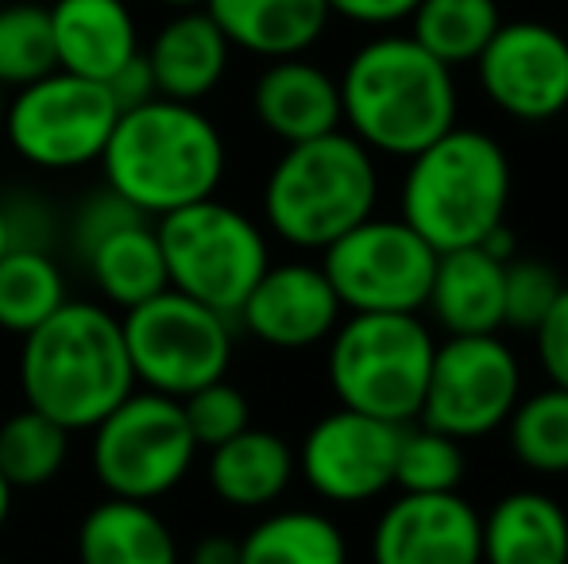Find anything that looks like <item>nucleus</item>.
<instances>
[{
    "instance_id": "obj_45",
    "label": "nucleus",
    "mask_w": 568,
    "mask_h": 564,
    "mask_svg": "<svg viewBox=\"0 0 568 564\" xmlns=\"http://www.w3.org/2000/svg\"><path fill=\"white\" fill-rule=\"evenodd\" d=\"M4 101H8V90L0 85V129H4Z\"/></svg>"
},
{
    "instance_id": "obj_43",
    "label": "nucleus",
    "mask_w": 568,
    "mask_h": 564,
    "mask_svg": "<svg viewBox=\"0 0 568 564\" xmlns=\"http://www.w3.org/2000/svg\"><path fill=\"white\" fill-rule=\"evenodd\" d=\"M151 4L166 8V12H182V8H205V0H151Z\"/></svg>"
},
{
    "instance_id": "obj_39",
    "label": "nucleus",
    "mask_w": 568,
    "mask_h": 564,
    "mask_svg": "<svg viewBox=\"0 0 568 564\" xmlns=\"http://www.w3.org/2000/svg\"><path fill=\"white\" fill-rule=\"evenodd\" d=\"M105 85H109V93H113L120 113H124V109L143 105V101H151V98H159L155 78H151V66H148V59H143V51L135 54L128 66H120Z\"/></svg>"
},
{
    "instance_id": "obj_42",
    "label": "nucleus",
    "mask_w": 568,
    "mask_h": 564,
    "mask_svg": "<svg viewBox=\"0 0 568 564\" xmlns=\"http://www.w3.org/2000/svg\"><path fill=\"white\" fill-rule=\"evenodd\" d=\"M12 483L4 480V475H0V530L8 526V519H12Z\"/></svg>"
},
{
    "instance_id": "obj_32",
    "label": "nucleus",
    "mask_w": 568,
    "mask_h": 564,
    "mask_svg": "<svg viewBox=\"0 0 568 564\" xmlns=\"http://www.w3.org/2000/svg\"><path fill=\"white\" fill-rule=\"evenodd\" d=\"M468 457L464 441L442 433L434 425H403L395 452V488L410 495H442V491H460Z\"/></svg>"
},
{
    "instance_id": "obj_27",
    "label": "nucleus",
    "mask_w": 568,
    "mask_h": 564,
    "mask_svg": "<svg viewBox=\"0 0 568 564\" xmlns=\"http://www.w3.org/2000/svg\"><path fill=\"white\" fill-rule=\"evenodd\" d=\"M70 298L67 271L47 248H8L0 256V332L28 337Z\"/></svg>"
},
{
    "instance_id": "obj_28",
    "label": "nucleus",
    "mask_w": 568,
    "mask_h": 564,
    "mask_svg": "<svg viewBox=\"0 0 568 564\" xmlns=\"http://www.w3.org/2000/svg\"><path fill=\"white\" fill-rule=\"evenodd\" d=\"M410 35L449 70L471 66L499 31V0H418L410 12Z\"/></svg>"
},
{
    "instance_id": "obj_6",
    "label": "nucleus",
    "mask_w": 568,
    "mask_h": 564,
    "mask_svg": "<svg viewBox=\"0 0 568 564\" xmlns=\"http://www.w3.org/2000/svg\"><path fill=\"white\" fill-rule=\"evenodd\" d=\"M325 345V379L344 410L390 425L418 422L437 348L422 314H348Z\"/></svg>"
},
{
    "instance_id": "obj_26",
    "label": "nucleus",
    "mask_w": 568,
    "mask_h": 564,
    "mask_svg": "<svg viewBox=\"0 0 568 564\" xmlns=\"http://www.w3.org/2000/svg\"><path fill=\"white\" fill-rule=\"evenodd\" d=\"M240 564H348L344 530L322 511H271L240 537Z\"/></svg>"
},
{
    "instance_id": "obj_46",
    "label": "nucleus",
    "mask_w": 568,
    "mask_h": 564,
    "mask_svg": "<svg viewBox=\"0 0 568 564\" xmlns=\"http://www.w3.org/2000/svg\"><path fill=\"white\" fill-rule=\"evenodd\" d=\"M36 4H54V0H36Z\"/></svg>"
},
{
    "instance_id": "obj_48",
    "label": "nucleus",
    "mask_w": 568,
    "mask_h": 564,
    "mask_svg": "<svg viewBox=\"0 0 568 564\" xmlns=\"http://www.w3.org/2000/svg\"><path fill=\"white\" fill-rule=\"evenodd\" d=\"M0 564H4V561H0Z\"/></svg>"
},
{
    "instance_id": "obj_9",
    "label": "nucleus",
    "mask_w": 568,
    "mask_h": 564,
    "mask_svg": "<svg viewBox=\"0 0 568 564\" xmlns=\"http://www.w3.org/2000/svg\"><path fill=\"white\" fill-rule=\"evenodd\" d=\"M197 441L179 399L135 387L90 429L93 480L105 495L159 503L186 483L197 464Z\"/></svg>"
},
{
    "instance_id": "obj_13",
    "label": "nucleus",
    "mask_w": 568,
    "mask_h": 564,
    "mask_svg": "<svg viewBox=\"0 0 568 564\" xmlns=\"http://www.w3.org/2000/svg\"><path fill=\"white\" fill-rule=\"evenodd\" d=\"M484 98L503 116L546 124L568 109V35L546 20H503L471 62Z\"/></svg>"
},
{
    "instance_id": "obj_1",
    "label": "nucleus",
    "mask_w": 568,
    "mask_h": 564,
    "mask_svg": "<svg viewBox=\"0 0 568 564\" xmlns=\"http://www.w3.org/2000/svg\"><path fill=\"white\" fill-rule=\"evenodd\" d=\"M341 116L372 155L410 158L456 124V74L410 31H379L348 54L341 78Z\"/></svg>"
},
{
    "instance_id": "obj_38",
    "label": "nucleus",
    "mask_w": 568,
    "mask_h": 564,
    "mask_svg": "<svg viewBox=\"0 0 568 564\" xmlns=\"http://www.w3.org/2000/svg\"><path fill=\"white\" fill-rule=\"evenodd\" d=\"M329 12L337 20H348L356 28H395V23H406L410 12L418 8V0H325Z\"/></svg>"
},
{
    "instance_id": "obj_7",
    "label": "nucleus",
    "mask_w": 568,
    "mask_h": 564,
    "mask_svg": "<svg viewBox=\"0 0 568 564\" xmlns=\"http://www.w3.org/2000/svg\"><path fill=\"white\" fill-rule=\"evenodd\" d=\"M171 290L236 317L260 275L271 267V244L244 209L205 197L155 221Z\"/></svg>"
},
{
    "instance_id": "obj_8",
    "label": "nucleus",
    "mask_w": 568,
    "mask_h": 564,
    "mask_svg": "<svg viewBox=\"0 0 568 564\" xmlns=\"http://www.w3.org/2000/svg\"><path fill=\"white\" fill-rule=\"evenodd\" d=\"M120 329H124L135 387L179 402L197 387L225 379L232 352H236L232 317L171 290V286L159 290L155 298L124 309Z\"/></svg>"
},
{
    "instance_id": "obj_36",
    "label": "nucleus",
    "mask_w": 568,
    "mask_h": 564,
    "mask_svg": "<svg viewBox=\"0 0 568 564\" xmlns=\"http://www.w3.org/2000/svg\"><path fill=\"white\" fill-rule=\"evenodd\" d=\"M0 202H4L12 248H47L51 252L54 236H59V221H54V209L43 202V197L12 194V197H0Z\"/></svg>"
},
{
    "instance_id": "obj_47",
    "label": "nucleus",
    "mask_w": 568,
    "mask_h": 564,
    "mask_svg": "<svg viewBox=\"0 0 568 564\" xmlns=\"http://www.w3.org/2000/svg\"><path fill=\"white\" fill-rule=\"evenodd\" d=\"M0 4H4V0H0Z\"/></svg>"
},
{
    "instance_id": "obj_41",
    "label": "nucleus",
    "mask_w": 568,
    "mask_h": 564,
    "mask_svg": "<svg viewBox=\"0 0 568 564\" xmlns=\"http://www.w3.org/2000/svg\"><path fill=\"white\" fill-rule=\"evenodd\" d=\"M479 248L487 252V256L491 259H499V264H510V259L518 256V240H515V228L507 225V221H503L499 228H491V233L484 236V240H479Z\"/></svg>"
},
{
    "instance_id": "obj_29",
    "label": "nucleus",
    "mask_w": 568,
    "mask_h": 564,
    "mask_svg": "<svg viewBox=\"0 0 568 564\" xmlns=\"http://www.w3.org/2000/svg\"><path fill=\"white\" fill-rule=\"evenodd\" d=\"M70 460V429L31 407H20L0 422V475L12 491L47 488Z\"/></svg>"
},
{
    "instance_id": "obj_37",
    "label": "nucleus",
    "mask_w": 568,
    "mask_h": 564,
    "mask_svg": "<svg viewBox=\"0 0 568 564\" xmlns=\"http://www.w3.org/2000/svg\"><path fill=\"white\" fill-rule=\"evenodd\" d=\"M534 345H538V363L546 371V379L568 391V283L557 294L546 321L534 329Z\"/></svg>"
},
{
    "instance_id": "obj_14",
    "label": "nucleus",
    "mask_w": 568,
    "mask_h": 564,
    "mask_svg": "<svg viewBox=\"0 0 568 564\" xmlns=\"http://www.w3.org/2000/svg\"><path fill=\"white\" fill-rule=\"evenodd\" d=\"M403 425L337 407L306 429L298 444V475L317 499L359 506L395 488V452Z\"/></svg>"
},
{
    "instance_id": "obj_23",
    "label": "nucleus",
    "mask_w": 568,
    "mask_h": 564,
    "mask_svg": "<svg viewBox=\"0 0 568 564\" xmlns=\"http://www.w3.org/2000/svg\"><path fill=\"white\" fill-rule=\"evenodd\" d=\"M484 564H568V511L538 488L507 491L479 514Z\"/></svg>"
},
{
    "instance_id": "obj_17",
    "label": "nucleus",
    "mask_w": 568,
    "mask_h": 564,
    "mask_svg": "<svg viewBox=\"0 0 568 564\" xmlns=\"http://www.w3.org/2000/svg\"><path fill=\"white\" fill-rule=\"evenodd\" d=\"M252 113L260 129L283 147L329 136L344 129L337 74L306 54L271 59L252 85Z\"/></svg>"
},
{
    "instance_id": "obj_35",
    "label": "nucleus",
    "mask_w": 568,
    "mask_h": 564,
    "mask_svg": "<svg viewBox=\"0 0 568 564\" xmlns=\"http://www.w3.org/2000/svg\"><path fill=\"white\" fill-rule=\"evenodd\" d=\"M140 217L143 213L135 209L132 202H124L113 186L101 182L98 189H90V194L78 202L74 217H70V228H67L70 252H74V259H82L98 240H105L109 233H116V228L132 225V221H140Z\"/></svg>"
},
{
    "instance_id": "obj_20",
    "label": "nucleus",
    "mask_w": 568,
    "mask_h": 564,
    "mask_svg": "<svg viewBox=\"0 0 568 564\" xmlns=\"http://www.w3.org/2000/svg\"><path fill=\"white\" fill-rule=\"evenodd\" d=\"M298 457L275 429L247 425L244 433L213 444L205 460V483L232 511H267L291 491Z\"/></svg>"
},
{
    "instance_id": "obj_31",
    "label": "nucleus",
    "mask_w": 568,
    "mask_h": 564,
    "mask_svg": "<svg viewBox=\"0 0 568 564\" xmlns=\"http://www.w3.org/2000/svg\"><path fill=\"white\" fill-rule=\"evenodd\" d=\"M59 70L51 35V12L36 0H4L0 4V85L20 90L36 78Z\"/></svg>"
},
{
    "instance_id": "obj_3",
    "label": "nucleus",
    "mask_w": 568,
    "mask_h": 564,
    "mask_svg": "<svg viewBox=\"0 0 568 564\" xmlns=\"http://www.w3.org/2000/svg\"><path fill=\"white\" fill-rule=\"evenodd\" d=\"M225 171L229 143L217 121L197 105L171 98L124 109L101 151L105 186L151 221L217 197Z\"/></svg>"
},
{
    "instance_id": "obj_22",
    "label": "nucleus",
    "mask_w": 568,
    "mask_h": 564,
    "mask_svg": "<svg viewBox=\"0 0 568 564\" xmlns=\"http://www.w3.org/2000/svg\"><path fill=\"white\" fill-rule=\"evenodd\" d=\"M503 275L507 264L487 256L479 244L437 252L426 314L445 337H479L503 329Z\"/></svg>"
},
{
    "instance_id": "obj_33",
    "label": "nucleus",
    "mask_w": 568,
    "mask_h": 564,
    "mask_svg": "<svg viewBox=\"0 0 568 564\" xmlns=\"http://www.w3.org/2000/svg\"><path fill=\"white\" fill-rule=\"evenodd\" d=\"M561 290L565 279L557 275V267H549L546 259L515 256L503 275V329L534 332Z\"/></svg>"
},
{
    "instance_id": "obj_30",
    "label": "nucleus",
    "mask_w": 568,
    "mask_h": 564,
    "mask_svg": "<svg viewBox=\"0 0 568 564\" xmlns=\"http://www.w3.org/2000/svg\"><path fill=\"white\" fill-rule=\"evenodd\" d=\"M510 457L538 475H568V391L541 387L523 394L507 418Z\"/></svg>"
},
{
    "instance_id": "obj_18",
    "label": "nucleus",
    "mask_w": 568,
    "mask_h": 564,
    "mask_svg": "<svg viewBox=\"0 0 568 564\" xmlns=\"http://www.w3.org/2000/svg\"><path fill=\"white\" fill-rule=\"evenodd\" d=\"M143 59L151 66L159 98L197 105L225 82L232 43L205 8H182L159 23L143 47Z\"/></svg>"
},
{
    "instance_id": "obj_21",
    "label": "nucleus",
    "mask_w": 568,
    "mask_h": 564,
    "mask_svg": "<svg viewBox=\"0 0 568 564\" xmlns=\"http://www.w3.org/2000/svg\"><path fill=\"white\" fill-rule=\"evenodd\" d=\"M232 51L252 59H294L314 51L329 31V4L325 0H205Z\"/></svg>"
},
{
    "instance_id": "obj_12",
    "label": "nucleus",
    "mask_w": 568,
    "mask_h": 564,
    "mask_svg": "<svg viewBox=\"0 0 568 564\" xmlns=\"http://www.w3.org/2000/svg\"><path fill=\"white\" fill-rule=\"evenodd\" d=\"M523 399V363L499 332L445 337L434 348L418 422L456 441H479L507 425Z\"/></svg>"
},
{
    "instance_id": "obj_44",
    "label": "nucleus",
    "mask_w": 568,
    "mask_h": 564,
    "mask_svg": "<svg viewBox=\"0 0 568 564\" xmlns=\"http://www.w3.org/2000/svg\"><path fill=\"white\" fill-rule=\"evenodd\" d=\"M12 248V236H8V217H4V202H0V256Z\"/></svg>"
},
{
    "instance_id": "obj_11",
    "label": "nucleus",
    "mask_w": 568,
    "mask_h": 564,
    "mask_svg": "<svg viewBox=\"0 0 568 564\" xmlns=\"http://www.w3.org/2000/svg\"><path fill=\"white\" fill-rule=\"evenodd\" d=\"M437 252L403 217H367L322 252V271L348 314H422Z\"/></svg>"
},
{
    "instance_id": "obj_25",
    "label": "nucleus",
    "mask_w": 568,
    "mask_h": 564,
    "mask_svg": "<svg viewBox=\"0 0 568 564\" xmlns=\"http://www.w3.org/2000/svg\"><path fill=\"white\" fill-rule=\"evenodd\" d=\"M78 264L85 267L93 290L105 298V306L116 309H132L171 286L166 283V259L163 248H159V233L151 217H140L132 225L109 233Z\"/></svg>"
},
{
    "instance_id": "obj_34",
    "label": "nucleus",
    "mask_w": 568,
    "mask_h": 564,
    "mask_svg": "<svg viewBox=\"0 0 568 564\" xmlns=\"http://www.w3.org/2000/svg\"><path fill=\"white\" fill-rule=\"evenodd\" d=\"M182 414H186V425L194 433L197 449H213V444L229 441V437L244 433L252 425V402L225 376L217 383H205L194 394H186L182 399Z\"/></svg>"
},
{
    "instance_id": "obj_5",
    "label": "nucleus",
    "mask_w": 568,
    "mask_h": 564,
    "mask_svg": "<svg viewBox=\"0 0 568 564\" xmlns=\"http://www.w3.org/2000/svg\"><path fill=\"white\" fill-rule=\"evenodd\" d=\"M379 205V166L352 132L291 143L263 178V228L298 252H325Z\"/></svg>"
},
{
    "instance_id": "obj_4",
    "label": "nucleus",
    "mask_w": 568,
    "mask_h": 564,
    "mask_svg": "<svg viewBox=\"0 0 568 564\" xmlns=\"http://www.w3.org/2000/svg\"><path fill=\"white\" fill-rule=\"evenodd\" d=\"M515 171L495 136L453 124L406 158L398 217L434 252L471 248L507 221Z\"/></svg>"
},
{
    "instance_id": "obj_15",
    "label": "nucleus",
    "mask_w": 568,
    "mask_h": 564,
    "mask_svg": "<svg viewBox=\"0 0 568 564\" xmlns=\"http://www.w3.org/2000/svg\"><path fill=\"white\" fill-rule=\"evenodd\" d=\"M372 564H484L479 511L460 491H398L372 526Z\"/></svg>"
},
{
    "instance_id": "obj_16",
    "label": "nucleus",
    "mask_w": 568,
    "mask_h": 564,
    "mask_svg": "<svg viewBox=\"0 0 568 564\" xmlns=\"http://www.w3.org/2000/svg\"><path fill=\"white\" fill-rule=\"evenodd\" d=\"M341 317L344 306L325 279L322 264H306V259L271 264L236 309V321L260 345L278 348V352L325 345Z\"/></svg>"
},
{
    "instance_id": "obj_2",
    "label": "nucleus",
    "mask_w": 568,
    "mask_h": 564,
    "mask_svg": "<svg viewBox=\"0 0 568 564\" xmlns=\"http://www.w3.org/2000/svg\"><path fill=\"white\" fill-rule=\"evenodd\" d=\"M16 379L23 407L39 410L70 433H90L135 391L124 329L113 306L67 298L39 329L20 337Z\"/></svg>"
},
{
    "instance_id": "obj_19",
    "label": "nucleus",
    "mask_w": 568,
    "mask_h": 564,
    "mask_svg": "<svg viewBox=\"0 0 568 564\" xmlns=\"http://www.w3.org/2000/svg\"><path fill=\"white\" fill-rule=\"evenodd\" d=\"M59 70L109 82L143 51L140 20L128 0H54L47 4Z\"/></svg>"
},
{
    "instance_id": "obj_40",
    "label": "nucleus",
    "mask_w": 568,
    "mask_h": 564,
    "mask_svg": "<svg viewBox=\"0 0 568 564\" xmlns=\"http://www.w3.org/2000/svg\"><path fill=\"white\" fill-rule=\"evenodd\" d=\"M190 564H240V537L205 534L190 550Z\"/></svg>"
},
{
    "instance_id": "obj_24",
    "label": "nucleus",
    "mask_w": 568,
    "mask_h": 564,
    "mask_svg": "<svg viewBox=\"0 0 568 564\" xmlns=\"http://www.w3.org/2000/svg\"><path fill=\"white\" fill-rule=\"evenodd\" d=\"M78 564H179V537L155 503L101 499L78 522Z\"/></svg>"
},
{
    "instance_id": "obj_10",
    "label": "nucleus",
    "mask_w": 568,
    "mask_h": 564,
    "mask_svg": "<svg viewBox=\"0 0 568 564\" xmlns=\"http://www.w3.org/2000/svg\"><path fill=\"white\" fill-rule=\"evenodd\" d=\"M116 116L120 109L105 82L51 70L8 93L0 140L36 171H85L101 163Z\"/></svg>"
}]
</instances>
